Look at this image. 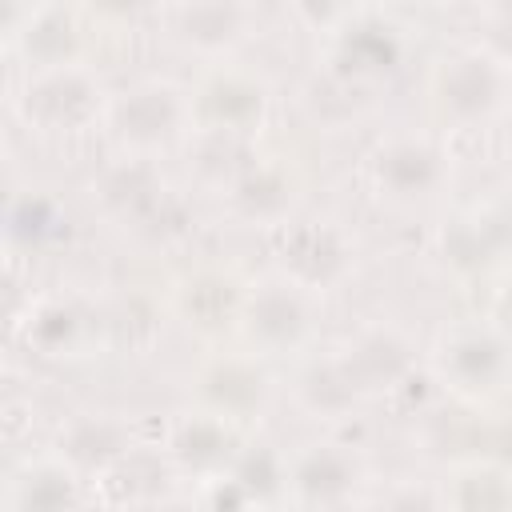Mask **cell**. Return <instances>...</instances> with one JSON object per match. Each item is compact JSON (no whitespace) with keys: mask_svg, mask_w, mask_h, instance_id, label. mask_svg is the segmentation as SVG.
<instances>
[{"mask_svg":"<svg viewBox=\"0 0 512 512\" xmlns=\"http://www.w3.org/2000/svg\"><path fill=\"white\" fill-rule=\"evenodd\" d=\"M504 100L512 104V64H508V88H504Z\"/></svg>","mask_w":512,"mask_h":512,"instance_id":"cell-24","label":"cell"},{"mask_svg":"<svg viewBox=\"0 0 512 512\" xmlns=\"http://www.w3.org/2000/svg\"><path fill=\"white\" fill-rule=\"evenodd\" d=\"M308 324H312V312H308L304 288L288 276L264 280L244 300V332L264 352H284V348L304 344Z\"/></svg>","mask_w":512,"mask_h":512,"instance_id":"cell-4","label":"cell"},{"mask_svg":"<svg viewBox=\"0 0 512 512\" xmlns=\"http://www.w3.org/2000/svg\"><path fill=\"white\" fill-rule=\"evenodd\" d=\"M64 456L72 464H88V468H112L120 456H128V440L124 432L112 424V420H76L68 428V440H64Z\"/></svg>","mask_w":512,"mask_h":512,"instance_id":"cell-15","label":"cell"},{"mask_svg":"<svg viewBox=\"0 0 512 512\" xmlns=\"http://www.w3.org/2000/svg\"><path fill=\"white\" fill-rule=\"evenodd\" d=\"M248 32H252V12L244 4L208 0V4H180L172 12V36L200 56L232 52L236 44L248 40Z\"/></svg>","mask_w":512,"mask_h":512,"instance_id":"cell-8","label":"cell"},{"mask_svg":"<svg viewBox=\"0 0 512 512\" xmlns=\"http://www.w3.org/2000/svg\"><path fill=\"white\" fill-rule=\"evenodd\" d=\"M380 512H452L432 488H420V484H396L384 500H380Z\"/></svg>","mask_w":512,"mask_h":512,"instance_id":"cell-23","label":"cell"},{"mask_svg":"<svg viewBox=\"0 0 512 512\" xmlns=\"http://www.w3.org/2000/svg\"><path fill=\"white\" fill-rule=\"evenodd\" d=\"M20 48L32 60V72L40 68H60V64H76V24L64 8H36L24 16V24L16 28Z\"/></svg>","mask_w":512,"mask_h":512,"instance_id":"cell-11","label":"cell"},{"mask_svg":"<svg viewBox=\"0 0 512 512\" xmlns=\"http://www.w3.org/2000/svg\"><path fill=\"white\" fill-rule=\"evenodd\" d=\"M232 196H236V204H240L248 216H256V220H276V216L288 212L292 184H288V176H284L280 168L260 164V168H244V172L232 180Z\"/></svg>","mask_w":512,"mask_h":512,"instance_id":"cell-14","label":"cell"},{"mask_svg":"<svg viewBox=\"0 0 512 512\" xmlns=\"http://www.w3.org/2000/svg\"><path fill=\"white\" fill-rule=\"evenodd\" d=\"M204 108L212 116V128L232 136V132H244L252 120H260L264 112V88L244 80V76H224L216 80L208 92H204Z\"/></svg>","mask_w":512,"mask_h":512,"instance_id":"cell-13","label":"cell"},{"mask_svg":"<svg viewBox=\"0 0 512 512\" xmlns=\"http://www.w3.org/2000/svg\"><path fill=\"white\" fill-rule=\"evenodd\" d=\"M76 480L60 464H40L16 484V512H72Z\"/></svg>","mask_w":512,"mask_h":512,"instance_id":"cell-17","label":"cell"},{"mask_svg":"<svg viewBox=\"0 0 512 512\" xmlns=\"http://www.w3.org/2000/svg\"><path fill=\"white\" fill-rule=\"evenodd\" d=\"M440 372L460 392H492L512 372V348L496 332H456L440 352Z\"/></svg>","mask_w":512,"mask_h":512,"instance_id":"cell-6","label":"cell"},{"mask_svg":"<svg viewBox=\"0 0 512 512\" xmlns=\"http://www.w3.org/2000/svg\"><path fill=\"white\" fill-rule=\"evenodd\" d=\"M360 392L352 388V380L340 372V364H324V368H312L304 376V400L312 412H340L356 400Z\"/></svg>","mask_w":512,"mask_h":512,"instance_id":"cell-19","label":"cell"},{"mask_svg":"<svg viewBox=\"0 0 512 512\" xmlns=\"http://www.w3.org/2000/svg\"><path fill=\"white\" fill-rule=\"evenodd\" d=\"M504 88H508V64L484 48L452 52L436 76L440 108L460 124H476L492 116L504 104Z\"/></svg>","mask_w":512,"mask_h":512,"instance_id":"cell-3","label":"cell"},{"mask_svg":"<svg viewBox=\"0 0 512 512\" xmlns=\"http://www.w3.org/2000/svg\"><path fill=\"white\" fill-rule=\"evenodd\" d=\"M288 484L308 504H340L360 484V460L340 444H308L288 464Z\"/></svg>","mask_w":512,"mask_h":512,"instance_id":"cell-7","label":"cell"},{"mask_svg":"<svg viewBox=\"0 0 512 512\" xmlns=\"http://www.w3.org/2000/svg\"><path fill=\"white\" fill-rule=\"evenodd\" d=\"M336 364L352 380V388L360 396H368V392L392 388L412 368V352L396 332H364L344 348V356Z\"/></svg>","mask_w":512,"mask_h":512,"instance_id":"cell-9","label":"cell"},{"mask_svg":"<svg viewBox=\"0 0 512 512\" xmlns=\"http://www.w3.org/2000/svg\"><path fill=\"white\" fill-rule=\"evenodd\" d=\"M372 172H376V184H380V192L388 200L416 204V200L436 196V188L448 176V164H444L436 144L404 136V140H392V144L380 148Z\"/></svg>","mask_w":512,"mask_h":512,"instance_id":"cell-5","label":"cell"},{"mask_svg":"<svg viewBox=\"0 0 512 512\" xmlns=\"http://www.w3.org/2000/svg\"><path fill=\"white\" fill-rule=\"evenodd\" d=\"M188 112L192 108L172 80H140L108 104V124L112 136L132 148V156H148L184 128Z\"/></svg>","mask_w":512,"mask_h":512,"instance_id":"cell-2","label":"cell"},{"mask_svg":"<svg viewBox=\"0 0 512 512\" xmlns=\"http://www.w3.org/2000/svg\"><path fill=\"white\" fill-rule=\"evenodd\" d=\"M208 392L216 396V404L224 412H240V408H248L264 396V380L256 372L240 368V364H228V368H216L208 376Z\"/></svg>","mask_w":512,"mask_h":512,"instance_id":"cell-21","label":"cell"},{"mask_svg":"<svg viewBox=\"0 0 512 512\" xmlns=\"http://www.w3.org/2000/svg\"><path fill=\"white\" fill-rule=\"evenodd\" d=\"M340 60L348 64L352 76H372L380 68H388L396 60V44L388 36V28H356L352 36H344L340 44Z\"/></svg>","mask_w":512,"mask_h":512,"instance_id":"cell-18","label":"cell"},{"mask_svg":"<svg viewBox=\"0 0 512 512\" xmlns=\"http://www.w3.org/2000/svg\"><path fill=\"white\" fill-rule=\"evenodd\" d=\"M164 192V180L160 172L148 164V156H124L120 164H112L104 176H100V196L112 212H144L160 200Z\"/></svg>","mask_w":512,"mask_h":512,"instance_id":"cell-12","label":"cell"},{"mask_svg":"<svg viewBox=\"0 0 512 512\" xmlns=\"http://www.w3.org/2000/svg\"><path fill=\"white\" fill-rule=\"evenodd\" d=\"M228 448H232V436H228V428L220 420H196L176 440V452L184 460H192V464H224Z\"/></svg>","mask_w":512,"mask_h":512,"instance_id":"cell-20","label":"cell"},{"mask_svg":"<svg viewBox=\"0 0 512 512\" xmlns=\"http://www.w3.org/2000/svg\"><path fill=\"white\" fill-rule=\"evenodd\" d=\"M20 108L40 132H76L104 112V92L84 64H60L28 76Z\"/></svg>","mask_w":512,"mask_h":512,"instance_id":"cell-1","label":"cell"},{"mask_svg":"<svg viewBox=\"0 0 512 512\" xmlns=\"http://www.w3.org/2000/svg\"><path fill=\"white\" fill-rule=\"evenodd\" d=\"M452 512H508L512 508V480L492 464L464 468L452 488Z\"/></svg>","mask_w":512,"mask_h":512,"instance_id":"cell-16","label":"cell"},{"mask_svg":"<svg viewBox=\"0 0 512 512\" xmlns=\"http://www.w3.org/2000/svg\"><path fill=\"white\" fill-rule=\"evenodd\" d=\"M344 268V240L328 224H292L284 232V276L300 288L324 284Z\"/></svg>","mask_w":512,"mask_h":512,"instance_id":"cell-10","label":"cell"},{"mask_svg":"<svg viewBox=\"0 0 512 512\" xmlns=\"http://www.w3.org/2000/svg\"><path fill=\"white\" fill-rule=\"evenodd\" d=\"M56 224V208L44 200V196H16L12 208H8V228L16 240H44Z\"/></svg>","mask_w":512,"mask_h":512,"instance_id":"cell-22","label":"cell"}]
</instances>
